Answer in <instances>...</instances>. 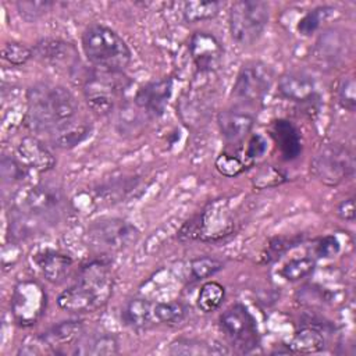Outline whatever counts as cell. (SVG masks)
Masks as SVG:
<instances>
[{
    "label": "cell",
    "mask_w": 356,
    "mask_h": 356,
    "mask_svg": "<svg viewBox=\"0 0 356 356\" xmlns=\"http://www.w3.org/2000/svg\"><path fill=\"white\" fill-rule=\"evenodd\" d=\"M0 170L3 181L10 184L22 181L29 172V170L22 164V161L14 156H3Z\"/></svg>",
    "instance_id": "cell-34"
},
{
    "label": "cell",
    "mask_w": 356,
    "mask_h": 356,
    "mask_svg": "<svg viewBox=\"0 0 356 356\" xmlns=\"http://www.w3.org/2000/svg\"><path fill=\"white\" fill-rule=\"evenodd\" d=\"M81 44L83 54L95 68L124 72L132 60L127 42L102 24L89 25L82 33Z\"/></svg>",
    "instance_id": "cell-3"
},
{
    "label": "cell",
    "mask_w": 356,
    "mask_h": 356,
    "mask_svg": "<svg viewBox=\"0 0 356 356\" xmlns=\"http://www.w3.org/2000/svg\"><path fill=\"white\" fill-rule=\"evenodd\" d=\"M246 167L248 164L245 163L243 159L228 152L221 153L216 160L217 171L225 177H236L242 174L246 170Z\"/></svg>",
    "instance_id": "cell-38"
},
{
    "label": "cell",
    "mask_w": 356,
    "mask_h": 356,
    "mask_svg": "<svg viewBox=\"0 0 356 356\" xmlns=\"http://www.w3.org/2000/svg\"><path fill=\"white\" fill-rule=\"evenodd\" d=\"M76 118H79L78 102L64 86L39 82L28 89L25 125L32 132L50 136Z\"/></svg>",
    "instance_id": "cell-1"
},
{
    "label": "cell",
    "mask_w": 356,
    "mask_h": 356,
    "mask_svg": "<svg viewBox=\"0 0 356 356\" xmlns=\"http://www.w3.org/2000/svg\"><path fill=\"white\" fill-rule=\"evenodd\" d=\"M113 286L110 263L103 259L92 260L81 266L72 285L58 295L57 305L70 313H92L107 303Z\"/></svg>",
    "instance_id": "cell-2"
},
{
    "label": "cell",
    "mask_w": 356,
    "mask_h": 356,
    "mask_svg": "<svg viewBox=\"0 0 356 356\" xmlns=\"http://www.w3.org/2000/svg\"><path fill=\"white\" fill-rule=\"evenodd\" d=\"M221 7L222 3L214 0H189L182 6V17L186 22L195 24L216 17Z\"/></svg>",
    "instance_id": "cell-25"
},
{
    "label": "cell",
    "mask_w": 356,
    "mask_h": 356,
    "mask_svg": "<svg viewBox=\"0 0 356 356\" xmlns=\"http://www.w3.org/2000/svg\"><path fill=\"white\" fill-rule=\"evenodd\" d=\"M32 260L39 273L51 284L63 282L72 268V259L53 249H43L35 253Z\"/></svg>",
    "instance_id": "cell-19"
},
{
    "label": "cell",
    "mask_w": 356,
    "mask_h": 356,
    "mask_svg": "<svg viewBox=\"0 0 356 356\" xmlns=\"http://www.w3.org/2000/svg\"><path fill=\"white\" fill-rule=\"evenodd\" d=\"M275 79L274 70L263 61L245 63L235 79L232 95L241 106L257 104L270 92Z\"/></svg>",
    "instance_id": "cell-10"
},
{
    "label": "cell",
    "mask_w": 356,
    "mask_h": 356,
    "mask_svg": "<svg viewBox=\"0 0 356 356\" xmlns=\"http://www.w3.org/2000/svg\"><path fill=\"white\" fill-rule=\"evenodd\" d=\"M189 53L199 72H213L222 61V46L210 32H195L189 40Z\"/></svg>",
    "instance_id": "cell-13"
},
{
    "label": "cell",
    "mask_w": 356,
    "mask_h": 356,
    "mask_svg": "<svg viewBox=\"0 0 356 356\" xmlns=\"http://www.w3.org/2000/svg\"><path fill=\"white\" fill-rule=\"evenodd\" d=\"M316 267V261L310 256H303V257H295L286 261L281 270L280 274L282 278L286 281H299L313 273Z\"/></svg>",
    "instance_id": "cell-30"
},
{
    "label": "cell",
    "mask_w": 356,
    "mask_h": 356,
    "mask_svg": "<svg viewBox=\"0 0 356 356\" xmlns=\"http://www.w3.org/2000/svg\"><path fill=\"white\" fill-rule=\"evenodd\" d=\"M267 152V140L260 135L254 134L250 136L246 149L243 152V160L248 165H250L256 159H260Z\"/></svg>",
    "instance_id": "cell-40"
},
{
    "label": "cell",
    "mask_w": 356,
    "mask_h": 356,
    "mask_svg": "<svg viewBox=\"0 0 356 356\" xmlns=\"http://www.w3.org/2000/svg\"><path fill=\"white\" fill-rule=\"evenodd\" d=\"M67 207L64 192L51 184H38L22 193L18 209L35 218L38 222H57Z\"/></svg>",
    "instance_id": "cell-8"
},
{
    "label": "cell",
    "mask_w": 356,
    "mask_h": 356,
    "mask_svg": "<svg viewBox=\"0 0 356 356\" xmlns=\"http://www.w3.org/2000/svg\"><path fill=\"white\" fill-rule=\"evenodd\" d=\"M220 327L238 350L248 353L259 346L256 320L243 305L235 303L229 306L220 316Z\"/></svg>",
    "instance_id": "cell-11"
},
{
    "label": "cell",
    "mask_w": 356,
    "mask_h": 356,
    "mask_svg": "<svg viewBox=\"0 0 356 356\" xmlns=\"http://www.w3.org/2000/svg\"><path fill=\"white\" fill-rule=\"evenodd\" d=\"M341 249V245H339V241L334 236V235H327V236H323L317 241L316 243V248H314V252L318 257H332L335 256Z\"/></svg>",
    "instance_id": "cell-41"
},
{
    "label": "cell",
    "mask_w": 356,
    "mask_h": 356,
    "mask_svg": "<svg viewBox=\"0 0 356 356\" xmlns=\"http://www.w3.org/2000/svg\"><path fill=\"white\" fill-rule=\"evenodd\" d=\"M310 172L328 186H337L355 174V156L350 149L339 143H325L310 160Z\"/></svg>",
    "instance_id": "cell-7"
},
{
    "label": "cell",
    "mask_w": 356,
    "mask_h": 356,
    "mask_svg": "<svg viewBox=\"0 0 356 356\" xmlns=\"http://www.w3.org/2000/svg\"><path fill=\"white\" fill-rule=\"evenodd\" d=\"M33 54L43 63L64 71H74L79 64L78 51L74 44L61 39H42L32 49Z\"/></svg>",
    "instance_id": "cell-15"
},
{
    "label": "cell",
    "mask_w": 356,
    "mask_h": 356,
    "mask_svg": "<svg viewBox=\"0 0 356 356\" xmlns=\"http://www.w3.org/2000/svg\"><path fill=\"white\" fill-rule=\"evenodd\" d=\"M332 11H335L332 7L330 6H320V7H316L310 11H307L298 22V32L302 35V36H310L313 35L321 25L323 21H325L331 14Z\"/></svg>",
    "instance_id": "cell-31"
},
{
    "label": "cell",
    "mask_w": 356,
    "mask_h": 356,
    "mask_svg": "<svg viewBox=\"0 0 356 356\" xmlns=\"http://www.w3.org/2000/svg\"><path fill=\"white\" fill-rule=\"evenodd\" d=\"M324 337L323 334L314 328V327H303L300 331H298L291 343L289 348L292 352H300V353H310V352H318L324 348Z\"/></svg>",
    "instance_id": "cell-26"
},
{
    "label": "cell",
    "mask_w": 356,
    "mask_h": 356,
    "mask_svg": "<svg viewBox=\"0 0 356 356\" xmlns=\"http://www.w3.org/2000/svg\"><path fill=\"white\" fill-rule=\"evenodd\" d=\"M299 236H277L270 241L266 250L261 253L260 263H270L277 260L281 254H284L288 249L295 246L299 242Z\"/></svg>",
    "instance_id": "cell-37"
},
{
    "label": "cell",
    "mask_w": 356,
    "mask_h": 356,
    "mask_svg": "<svg viewBox=\"0 0 356 356\" xmlns=\"http://www.w3.org/2000/svg\"><path fill=\"white\" fill-rule=\"evenodd\" d=\"M224 268V263L216 257L203 256L191 261V275L195 280H204Z\"/></svg>",
    "instance_id": "cell-33"
},
{
    "label": "cell",
    "mask_w": 356,
    "mask_h": 356,
    "mask_svg": "<svg viewBox=\"0 0 356 356\" xmlns=\"http://www.w3.org/2000/svg\"><path fill=\"white\" fill-rule=\"evenodd\" d=\"M278 92L286 100L305 103L314 96L316 85L309 74L300 71H289L280 76Z\"/></svg>",
    "instance_id": "cell-20"
},
{
    "label": "cell",
    "mask_w": 356,
    "mask_h": 356,
    "mask_svg": "<svg viewBox=\"0 0 356 356\" xmlns=\"http://www.w3.org/2000/svg\"><path fill=\"white\" fill-rule=\"evenodd\" d=\"M47 305V295L43 286L35 280L19 281L11 295V313L21 327H31L43 316Z\"/></svg>",
    "instance_id": "cell-12"
},
{
    "label": "cell",
    "mask_w": 356,
    "mask_h": 356,
    "mask_svg": "<svg viewBox=\"0 0 356 356\" xmlns=\"http://www.w3.org/2000/svg\"><path fill=\"white\" fill-rule=\"evenodd\" d=\"M171 93H172L171 78L150 81L136 92L134 103L146 115L160 117L165 111Z\"/></svg>",
    "instance_id": "cell-14"
},
{
    "label": "cell",
    "mask_w": 356,
    "mask_h": 356,
    "mask_svg": "<svg viewBox=\"0 0 356 356\" xmlns=\"http://www.w3.org/2000/svg\"><path fill=\"white\" fill-rule=\"evenodd\" d=\"M33 56V50L18 42H7L1 49V58L11 65H24Z\"/></svg>",
    "instance_id": "cell-36"
},
{
    "label": "cell",
    "mask_w": 356,
    "mask_h": 356,
    "mask_svg": "<svg viewBox=\"0 0 356 356\" xmlns=\"http://www.w3.org/2000/svg\"><path fill=\"white\" fill-rule=\"evenodd\" d=\"M235 229V220L229 210L227 199L210 202L199 214L188 220L178 231V238L182 242L202 241L216 242Z\"/></svg>",
    "instance_id": "cell-4"
},
{
    "label": "cell",
    "mask_w": 356,
    "mask_h": 356,
    "mask_svg": "<svg viewBox=\"0 0 356 356\" xmlns=\"http://www.w3.org/2000/svg\"><path fill=\"white\" fill-rule=\"evenodd\" d=\"M153 316L154 321L175 325L185 320L186 317V309L179 302H159L153 303Z\"/></svg>",
    "instance_id": "cell-28"
},
{
    "label": "cell",
    "mask_w": 356,
    "mask_h": 356,
    "mask_svg": "<svg viewBox=\"0 0 356 356\" xmlns=\"http://www.w3.org/2000/svg\"><path fill=\"white\" fill-rule=\"evenodd\" d=\"M83 335V324L82 321H61L46 332H43L39 338L42 343L46 346L47 352L51 353H64L68 346H76Z\"/></svg>",
    "instance_id": "cell-17"
},
{
    "label": "cell",
    "mask_w": 356,
    "mask_h": 356,
    "mask_svg": "<svg viewBox=\"0 0 356 356\" xmlns=\"http://www.w3.org/2000/svg\"><path fill=\"white\" fill-rule=\"evenodd\" d=\"M75 353L93 355V356L115 355L118 353V341L114 335L103 332L89 338L88 341L81 339V342L76 345Z\"/></svg>",
    "instance_id": "cell-24"
},
{
    "label": "cell",
    "mask_w": 356,
    "mask_h": 356,
    "mask_svg": "<svg viewBox=\"0 0 356 356\" xmlns=\"http://www.w3.org/2000/svg\"><path fill=\"white\" fill-rule=\"evenodd\" d=\"M18 14L28 22H35L42 18L53 6L51 1H18L15 3Z\"/></svg>",
    "instance_id": "cell-39"
},
{
    "label": "cell",
    "mask_w": 356,
    "mask_h": 356,
    "mask_svg": "<svg viewBox=\"0 0 356 356\" xmlns=\"http://www.w3.org/2000/svg\"><path fill=\"white\" fill-rule=\"evenodd\" d=\"M122 321L135 330H140L147 327L152 321H154L153 316V303L147 299L135 298L131 299L122 309Z\"/></svg>",
    "instance_id": "cell-23"
},
{
    "label": "cell",
    "mask_w": 356,
    "mask_h": 356,
    "mask_svg": "<svg viewBox=\"0 0 356 356\" xmlns=\"http://www.w3.org/2000/svg\"><path fill=\"white\" fill-rule=\"evenodd\" d=\"M270 135L285 160H295L302 153L299 129L288 120H275L270 125Z\"/></svg>",
    "instance_id": "cell-21"
},
{
    "label": "cell",
    "mask_w": 356,
    "mask_h": 356,
    "mask_svg": "<svg viewBox=\"0 0 356 356\" xmlns=\"http://www.w3.org/2000/svg\"><path fill=\"white\" fill-rule=\"evenodd\" d=\"M170 353L172 355H217L218 352L203 341L178 338L170 345Z\"/></svg>",
    "instance_id": "cell-32"
},
{
    "label": "cell",
    "mask_w": 356,
    "mask_h": 356,
    "mask_svg": "<svg viewBox=\"0 0 356 356\" xmlns=\"http://www.w3.org/2000/svg\"><path fill=\"white\" fill-rule=\"evenodd\" d=\"M270 8L266 1L239 0L231 6L228 26L232 39L241 46H252L268 25Z\"/></svg>",
    "instance_id": "cell-6"
},
{
    "label": "cell",
    "mask_w": 356,
    "mask_h": 356,
    "mask_svg": "<svg viewBox=\"0 0 356 356\" xmlns=\"http://www.w3.org/2000/svg\"><path fill=\"white\" fill-rule=\"evenodd\" d=\"M90 135V125L83 118H76L72 122L58 128L49 138L56 147L71 149L83 142Z\"/></svg>",
    "instance_id": "cell-22"
},
{
    "label": "cell",
    "mask_w": 356,
    "mask_h": 356,
    "mask_svg": "<svg viewBox=\"0 0 356 356\" xmlns=\"http://www.w3.org/2000/svg\"><path fill=\"white\" fill-rule=\"evenodd\" d=\"M131 86L124 72L93 68L83 82V96L89 108L97 115L110 114Z\"/></svg>",
    "instance_id": "cell-5"
},
{
    "label": "cell",
    "mask_w": 356,
    "mask_h": 356,
    "mask_svg": "<svg viewBox=\"0 0 356 356\" xmlns=\"http://www.w3.org/2000/svg\"><path fill=\"white\" fill-rule=\"evenodd\" d=\"M217 124L225 140L236 143L248 136L254 124V115L242 106L227 108L218 113Z\"/></svg>",
    "instance_id": "cell-16"
},
{
    "label": "cell",
    "mask_w": 356,
    "mask_h": 356,
    "mask_svg": "<svg viewBox=\"0 0 356 356\" xmlns=\"http://www.w3.org/2000/svg\"><path fill=\"white\" fill-rule=\"evenodd\" d=\"M89 243L103 252H118L135 243L139 229L120 217H106L93 221L86 231Z\"/></svg>",
    "instance_id": "cell-9"
},
{
    "label": "cell",
    "mask_w": 356,
    "mask_h": 356,
    "mask_svg": "<svg viewBox=\"0 0 356 356\" xmlns=\"http://www.w3.org/2000/svg\"><path fill=\"white\" fill-rule=\"evenodd\" d=\"M337 102L339 106L350 113L356 108V83L353 76H343L337 85Z\"/></svg>",
    "instance_id": "cell-35"
},
{
    "label": "cell",
    "mask_w": 356,
    "mask_h": 356,
    "mask_svg": "<svg viewBox=\"0 0 356 356\" xmlns=\"http://www.w3.org/2000/svg\"><path fill=\"white\" fill-rule=\"evenodd\" d=\"M225 298V288L216 282L207 281L202 285L197 295V307L204 313H211L217 310Z\"/></svg>",
    "instance_id": "cell-27"
},
{
    "label": "cell",
    "mask_w": 356,
    "mask_h": 356,
    "mask_svg": "<svg viewBox=\"0 0 356 356\" xmlns=\"http://www.w3.org/2000/svg\"><path fill=\"white\" fill-rule=\"evenodd\" d=\"M337 216L343 221H355L356 217V209H355V199L350 196L348 199H343L335 209Z\"/></svg>",
    "instance_id": "cell-42"
},
{
    "label": "cell",
    "mask_w": 356,
    "mask_h": 356,
    "mask_svg": "<svg viewBox=\"0 0 356 356\" xmlns=\"http://www.w3.org/2000/svg\"><path fill=\"white\" fill-rule=\"evenodd\" d=\"M288 181L286 172L275 165H263L252 177V185L256 189H270Z\"/></svg>",
    "instance_id": "cell-29"
},
{
    "label": "cell",
    "mask_w": 356,
    "mask_h": 356,
    "mask_svg": "<svg viewBox=\"0 0 356 356\" xmlns=\"http://www.w3.org/2000/svg\"><path fill=\"white\" fill-rule=\"evenodd\" d=\"M17 157L29 171L46 172L56 164L51 152L35 136L22 138L17 147Z\"/></svg>",
    "instance_id": "cell-18"
}]
</instances>
